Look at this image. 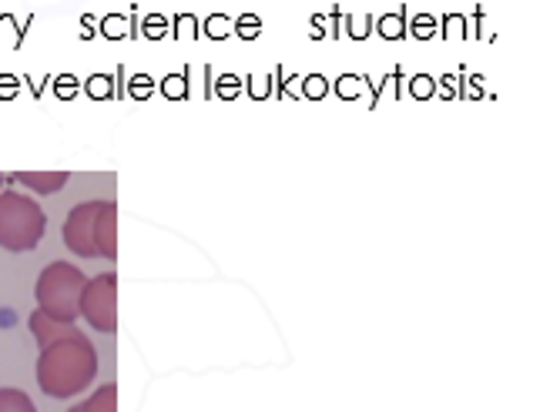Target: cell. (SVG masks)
<instances>
[{"label": "cell", "instance_id": "7a4b0ae2", "mask_svg": "<svg viewBox=\"0 0 560 412\" xmlns=\"http://www.w3.org/2000/svg\"><path fill=\"white\" fill-rule=\"evenodd\" d=\"M88 279L81 269L68 266V262H50L34 285L37 295V313L58 319V322H78L81 319V292H84Z\"/></svg>", "mask_w": 560, "mask_h": 412}, {"label": "cell", "instance_id": "30bf717a", "mask_svg": "<svg viewBox=\"0 0 560 412\" xmlns=\"http://www.w3.org/2000/svg\"><path fill=\"white\" fill-rule=\"evenodd\" d=\"M0 412H37L24 389H0Z\"/></svg>", "mask_w": 560, "mask_h": 412}, {"label": "cell", "instance_id": "8992f818", "mask_svg": "<svg viewBox=\"0 0 560 412\" xmlns=\"http://www.w3.org/2000/svg\"><path fill=\"white\" fill-rule=\"evenodd\" d=\"M118 255V204L101 201L97 212V259H112Z\"/></svg>", "mask_w": 560, "mask_h": 412}, {"label": "cell", "instance_id": "3957f363", "mask_svg": "<svg viewBox=\"0 0 560 412\" xmlns=\"http://www.w3.org/2000/svg\"><path fill=\"white\" fill-rule=\"evenodd\" d=\"M47 215L40 204L24 191H0V248L34 251L44 238Z\"/></svg>", "mask_w": 560, "mask_h": 412}, {"label": "cell", "instance_id": "5b68a950", "mask_svg": "<svg viewBox=\"0 0 560 412\" xmlns=\"http://www.w3.org/2000/svg\"><path fill=\"white\" fill-rule=\"evenodd\" d=\"M97 212L101 201H84L65 222V245L81 259H97Z\"/></svg>", "mask_w": 560, "mask_h": 412}, {"label": "cell", "instance_id": "6da1fadb", "mask_svg": "<svg viewBox=\"0 0 560 412\" xmlns=\"http://www.w3.org/2000/svg\"><path fill=\"white\" fill-rule=\"evenodd\" d=\"M97 376V352L84 332L58 339L37 355V386L50 399H74Z\"/></svg>", "mask_w": 560, "mask_h": 412}, {"label": "cell", "instance_id": "277c9868", "mask_svg": "<svg viewBox=\"0 0 560 412\" xmlns=\"http://www.w3.org/2000/svg\"><path fill=\"white\" fill-rule=\"evenodd\" d=\"M81 319H88L97 332H115L118 329V279L115 272H101L88 279L81 292Z\"/></svg>", "mask_w": 560, "mask_h": 412}, {"label": "cell", "instance_id": "7c38bea8", "mask_svg": "<svg viewBox=\"0 0 560 412\" xmlns=\"http://www.w3.org/2000/svg\"><path fill=\"white\" fill-rule=\"evenodd\" d=\"M0 191H4V175H0Z\"/></svg>", "mask_w": 560, "mask_h": 412}, {"label": "cell", "instance_id": "8fae6325", "mask_svg": "<svg viewBox=\"0 0 560 412\" xmlns=\"http://www.w3.org/2000/svg\"><path fill=\"white\" fill-rule=\"evenodd\" d=\"M68 412H81V405H71V409H68Z\"/></svg>", "mask_w": 560, "mask_h": 412}, {"label": "cell", "instance_id": "ba28073f", "mask_svg": "<svg viewBox=\"0 0 560 412\" xmlns=\"http://www.w3.org/2000/svg\"><path fill=\"white\" fill-rule=\"evenodd\" d=\"M68 172H18L14 181H21L24 188H31L34 195H55L68 185Z\"/></svg>", "mask_w": 560, "mask_h": 412}, {"label": "cell", "instance_id": "9c48e42d", "mask_svg": "<svg viewBox=\"0 0 560 412\" xmlns=\"http://www.w3.org/2000/svg\"><path fill=\"white\" fill-rule=\"evenodd\" d=\"M78 405H81V412H118V389H115V382L101 386L97 392L88 396V402H78Z\"/></svg>", "mask_w": 560, "mask_h": 412}, {"label": "cell", "instance_id": "52a82bcc", "mask_svg": "<svg viewBox=\"0 0 560 412\" xmlns=\"http://www.w3.org/2000/svg\"><path fill=\"white\" fill-rule=\"evenodd\" d=\"M27 326H31V332H34V339H37V345L44 349V345H50V342H58V339H68V336H74V332H81L78 326H71V322H58V319H50V316H44V313H31V319H27Z\"/></svg>", "mask_w": 560, "mask_h": 412}]
</instances>
